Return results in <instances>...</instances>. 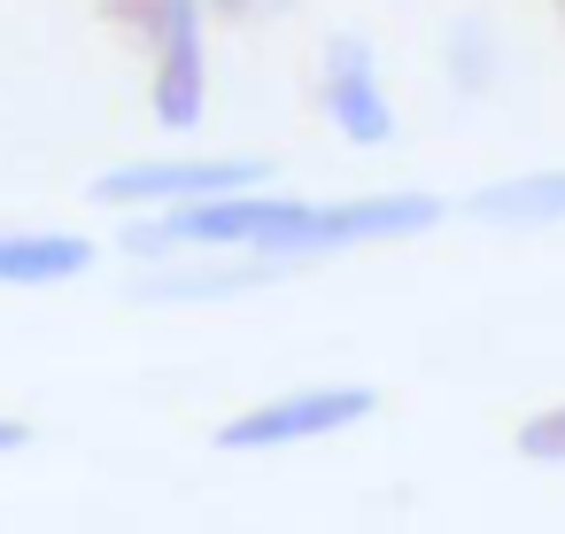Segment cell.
I'll return each mask as SVG.
<instances>
[{
	"label": "cell",
	"instance_id": "cell-8",
	"mask_svg": "<svg viewBox=\"0 0 565 534\" xmlns=\"http://www.w3.org/2000/svg\"><path fill=\"white\" fill-rule=\"evenodd\" d=\"M271 264H241V271H202V279H148L140 295H233V287H248V279H264Z\"/></svg>",
	"mask_w": 565,
	"mask_h": 534
},
{
	"label": "cell",
	"instance_id": "cell-3",
	"mask_svg": "<svg viewBox=\"0 0 565 534\" xmlns=\"http://www.w3.org/2000/svg\"><path fill=\"white\" fill-rule=\"evenodd\" d=\"M380 410V387H287L264 395L256 410L217 426V449H287V441H318L341 426H364Z\"/></svg>",
	"mask_w": 565,
	"mask_h": 534
},
{
	"label": "cell",
	"instance_id": "cell-11",
	"mask_svg": "<svg viewBox=\"0 0 565 534\" xmlns=\"http://www.w3.org/2000/svg\"><path fill=\"white\" fill-rule=\"evenodd\" d=\"M550 9H557V24H565V0H550Z\"/></svg>",
	"mask_w": 565,
	"mask_h": 534
},
{
	"label": "cell",
	"instance_id": "cell-9",
	"mask_svg": "<svg viewBox=\"0 0 565 534\" xmlns=\"http://www.w3.org/2000/svg\"><path fill=\"white\" fill-rule=\"evenodd\" d=\"M210 17H225V24H248V17H271V9H287V0H202Z\"/></svg>",
	"mask_w": 565,
	"mask_h": 534
},
{
	"label": "cell",
	"instance_id": "cell-10",
	"mask_svg": "<svg viewBox=\"0 0 565 534\" xmlns=\"http://www.w3.org/2000/svg\"><path fill=\"white\" fill-rule=\"evenodd\" d=\"M24 441H32V426H24V418H0V457L24 449Z\"/></svg>",
	"mask_w": 565,
	"mask_h": 534
},
{
	"label": "cell",
	"instance_id": "cell-4",
	"mask_svg": "<svg viewBox=\"0 0 565 534\" xmlns=\"http://www.w3.org/2000/svg\"><path fill=\"white\" fill-rule=\"evenodd\" d=\"M318 109L333 117V132H349L356 148H387L395 140V109L380 94V71H372V47L356 32H333L326 55H318Z\"/></svg>",
	"mask_w": 565,
	"mask_h": 534
},
{
	"label": "cell",
	"instance_id": "cell-5",
	"mask_svg": "<svg viewBox=\"0 0 565 534\" xmlns=\"http://www.w3.org/2000/svg\"><path fill=\"white\" fill-rule=\"evenodd\" d=\"M94 271L86 233H0V287H63Z\"/></svg>",
	"mask_w": 565,
	"mask_h": 534
},
{
	"label": "cell",
	"instance_id": "cell-2",
	"mask_svg": "<svg viewBox=\"0 0 565 534\" xmlns=\"http://www.w3.org/2000/svg\"><path fill=\"white\" fill-rule=\"evenodd\" d=\"M271 186V163L264 156H163V163H117L102 171L86 194L94 202H156V210H194V202H233V194H256Z\"/></svg>",
	"mask_w": 565,
	"mask_h": 534
},
{
	"label": "cell",
	"instance_id": "cell-7",
	"mask_svg": "<svg viewBox=\"0 0 565 534\" xmlns=\"http://www.w3.org/2000/svg\"><path fill=\"white\" fill-rule=\"evenodd\" d=\"M511 449H519L526 464H565V403H550V410H534V418H519V434H511Z\"/></svg>",
	"mask_w": 565,
	"mask_h": 534
},
{
	"label": "cell",
	"instance_id": "cell-1",
	"mask_svg": "<svg viewBox=\"0 0 565 534\" xmlns=\"http://www.w3.org/2000/svg\"><path fill=\"white\" fill-rule=\"evenodd\" d=\"M102 17L132 40H148L156 78H148V109L163 132H194L202 102H210V63H202V0H102Z\"/></svg>",
	"mask_w": 565,
	"mask_h": 534
},
{
	"label": "cell",
	"instance_id": "cell-6",
	"mask_svg": "<svg viewBox=\"0 0 565 534\" xmlns=\"http://www.w3.org/2000/svg\"><path fill=\"white\" fill-rule=\"evenodd\" d=\"M465 210L488 217V225H550V217H565V171H534V179L480 186Z\"/></svg>",
	"mask_w": 565,
	"mask_h": 534
}]
</instances>
